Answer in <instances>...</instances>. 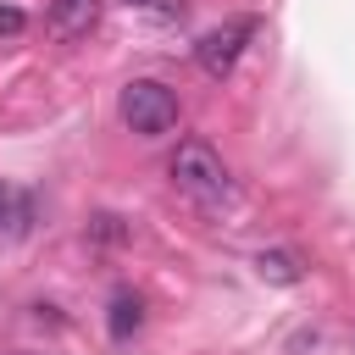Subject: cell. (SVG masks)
Segmentation results:
<instances>
[{
    "mask_svg": "<svg viewBox=\"0 0 355 355\" xmlns=\"http://www.w3.org/2000/svg\"><path fill=\"white\" fill-rule=\"evenodd\" d=\"M172 189L183 194V200H194L200 211H227L233 200H239V183H233V172H227V161L205 144V139H183L178 150H172Z\"/></svg>",
    "mask_w": 355,
    "mask_h": 355,
    "instance_id": "cell-1",
    "label": "cell"
},
{
    "mask_svg": "<svg viewBox=\"0 0 355 355\" xmlns=\"http://www.w3.org/2000/svg\"><path fill=\"white\" fill-rule=\"evenodd\" d=\"M122 122L133 133H144V139H161V133L178 128V94L166 83H155V78H133L122 89Z\"/></svg>",
    "mask_w": 355,
    "mask_h": 355,
    "instance_id": "cell-2",
    "label": "cell"
},
{
    "mask_svg": "<svg viewBox=\"0 0 355 355\" xmlns=\"http://www.w3.org/2000/svg\"><path fill=\"white\" fill-rule=\"evenodd\" d=\"M255 17H227L222 28H211L200 44H194V61H200V72L205 78H227L233 67H239V55H244V44L255 39Z\"/></svg>",
    "mask_w": 355,
    "mask_h": 355,
    "instance_id": "cell-3",
    "label": "cell"
},
{
    "mask_svg": "<svg viewBox=\"0 0 355 355\" xmlns=\"http://www.w3.org/2000/svg\"><path fill=\"white\" fill-rule=\"evenodd\" d=\"M100 17V0H50V22L61 39H83Z\"/></svg>",
    "mask_w": 355,
    "mask_h": 355,
    "instance_id": "cell-4",
    "label": "cell"
},
{
    "mask_svg": "<svg viewBox=\"0 0 355 355\" xmlns=\"http://www.w3.org/2000/svg\"><path fill=\"white\" fill-rule=\"evenodd\" d=\"M139 322H144V300H139L133 288H116V294H111V316H105L111 338H116V344H122V338H133V333H139Z\"/></svg>",
    "mask_w": 355,
    "mask_h": 355,
    "instance_id": "cell-5",
    "label": "cell"
},
{
    "mask_svg": "<svg viewBox=\"0 0 355 355\" xmlns=\"http://www.w3.org/2000/svg\"><path fill=\"white\" fill-rule=\"evenodd\" d=\"M255 266H261V277H272V283H300V266H294V255H283V250L261 255Z\"/></svg>",
    "mask_w": 355,
    "mask_h": 355,
    "instance_id": "cell-6",
    "label": "cell"
},
{
    "mask_svg": "<svg viewBox=\"0 0 355 355\" xmlns=\"http://www.w3.org/2000/svg\"><path fill=\"white\" fill-rule=\"evenodd\" d=\"M22 28H28V17L17 6H0V33H22Z\"/></svg>",
    "mask_w": 355,
    "mask_h": 355,
    "instance_id": "cell-7",
    "label": "cell"
},
{
    "mask_svg": "<svg viewBox=\"0 0 355 355\" xmlns=\"http://www.w3.org/2000/svg\"><path fill=\"white\" fill-rule=\"evenodd\" d=\"M128 6H150V0H128Z\"/></svg>",
    "mask_w": 355,
    "mask_h": 355,
    "instance_id": "cell-8",
    "label": "cell"
},
{
    "mask_svg": "<svg viewBox=\"0 0 355 355\" xmlns=\"http://www.w3.org/2000/svg\"><path fill=\"white\" fill-rule=\"evenodd\" d=\"M0 211H6V189H0Z\"/></svg>",
    "mask_w": 355,
    "mask_h": 355,
    "instance_id": "cell-9",
    "label": "cell"
}]
</instances>
